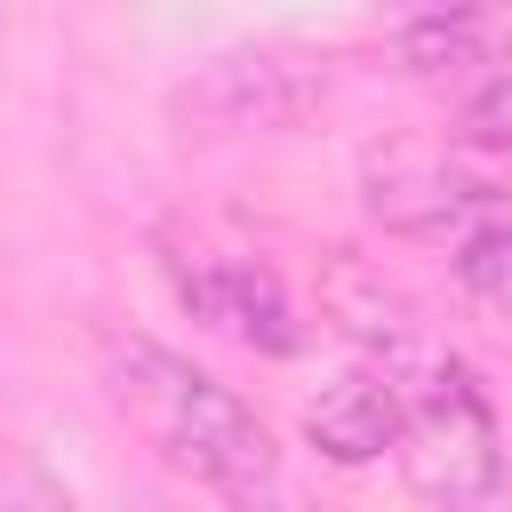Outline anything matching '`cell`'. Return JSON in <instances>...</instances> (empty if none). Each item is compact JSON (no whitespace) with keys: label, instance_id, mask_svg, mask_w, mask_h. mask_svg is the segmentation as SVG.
I'll list each match as a JSON object with an SVG mask.
<instances>
[{"label":"cell","instance_id":"cell-1","mask_svg":"<svg viewBox=\"0 0 512 512\" xmlns=\"http://www.w3.org/2000/svg\"><path fill=\"white\" fill-rule=\"evenodd\" d=\"M96 376H104V400L120 408V424L144 448H160V464L216 488L232 512H304L288 472H280L272 424L224 376L184 360L176 344L112 328V336H96Z\"/></svg>","mask_w":512,"mask_h":512},{"label":"cell","instance_id":"cell-2","mask_svg":"<svg viewBox=\"0 0 512 512\" xmlns=\"http://www.w3.org/2000/svg\"><path fill=\"white\" fill-rule=\"evenodd\" d=\"M400 384V464L416 480V496H432L440 512H512V456L496 432L488 392L472 384V368L432 336L408 360L384 368Z\"/></svg>","mask_w":512,"mask_h":512},{"label":"cell","instance_id":"cell-3","mask_svg":"<svg viewBox=\"0 0 512 512\" xmlns=\"http://www.w3.org/2000/svg\"><path fill=\"white\" fill-rule=\"evenodd\" d=\"M320 96H328V56L288 40H240V48H216L176 88V120H192L200 136H280L312 120Z\"/></svg>","mask_w":512,"mask_h":512},{"label":"cell","instance_id":"cell-4","mask_svg":"<svg viewBox=\"0 0 512 512\" xmlns=\"http://www.w3.org/2000/svg\"><path fill=\"white\" fill-rule=\"evenodd\" d=\"M360 200H368V216L392 240H424V248H456L488 216H504V200L488 192V176H472L464 160H448V144H384V152H368Z\"/></svg>","mask_w":512,"mask_h":512},{"label":"cell","instance_id":"cell-5","mask_svg":"<svg viewBox=\"0 0 512 512\" xmlns=\"http://www.w3.org/2000/svg\"><path fill=\"white\" fill-rule=\"evenodd\" d=\"M168 288H176V304H184L200 328H216V336H232V344H248V352H264V360H288V352L304 344V320H296L280 272L256 264V256L176 248V256H168Z\"/></svg>","mask_w":512,"mask_h":512},{"label":"cell","instance_id":"cell-6","mask_svg":"<svg viewBox=\"0 0 512 512\" xmlns=\"http://www.w3.org/2000/svg\"><path fill=\"white\" fill-rule=\"evenodd\" d=\"M400 384L360 360L344 376H328L312 400H304V440L328 456V464H376V456H400Z\"/></svg>","mask_w":512,"mask_h":512},{"label":"cell","instance_id":"cell-7","mask_svg":"<svg viewBox=\"0 0 512 512\" xmlns=\"http://www.w3.org/2000/svg\"><path fill=\"white\" fill-rule=\"evenodd\" d=\"M392 48H400V72H416V80H480L496 64L480 16H408L392 32Z\"/></svg>","mask_w":512,"mask_h":512},{"label":"cell","instance_id":"cell-8","mask_svg":"<svg viewBox=\"0 0 512 512\" xmlns=\"http://www.w3.org/2000/svg\"><path fill=\"white\" fill-rule=\"evenodd\" d=\"M448 264H456V288H464L472 304H488V312H504V320H512V208H504V216H488L472 240H456V248H448Z\"/></svg>","mask_w":512,"mask_h":512},{"label":"cell","instance_id":"cell-9","mask_svg":"<svg viewBox=\"0 0 512 512\" xmlns=\"http://www.w3.org/2000/svg\"><path fill=\"white\" fill-rule=\"evenodd\" d=\"M464 136L488 152H512V56H496L480 80H464Z\"/></svg>","mask_w":512,"mask_h":512},{"label":"cell","instance_id":"cell-10","mask_svg":"<svg viewBox=\"0 0 512 512\" xmlns=\"http://www.w3.org/2000/svg\"><path fill=\"white\" fill-rule=\"evenodd\" d=\"M0 512H72V496L0 432Z\"/></svg>","mask_w":512,"mask_h":512},{"label":"cell","instance_id":"cell-11","mask_svg":"<svg viewBox=\"0 0 512 512\" xmlns=\"http://www.w3.org/2000/svg\"><path fill=\"white\" fill-rule=\"evenodd\" d=\"M304 512H312V504H304Z\"/></svg>","mask_w":512,"mask_h":512}]
</instances>
